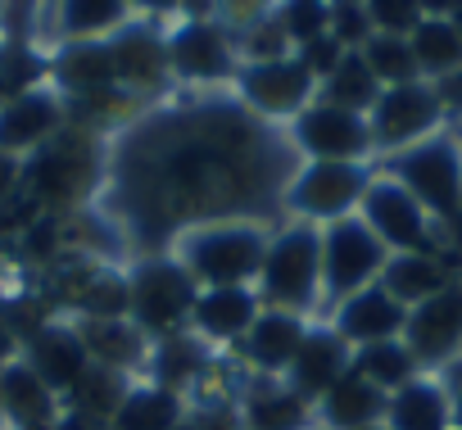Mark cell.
Masks as SVG:
<instances>
[{
	"instance_id": "6da1fadb",
	"label": "cell",
	"mask_w": 462,
	"mask_h": 430,
	"mask_svg": "<svg viewBox=\"0 0 462 430\" xmlns=\"http://www.w3.org/2000/svg\"><path fill=\"white\" fill-rule=\"evenodd\" d=\"M300 163L286 127L254 118L236 96L159 100L109 136L96 208L136 259L168 254L181 232L208 223L282 227V195Z\"/></svg>"
},
{
	"instance_id": "7a4b0ae2",
	"label": "cell",
	"mask_w": 462,
	"mask_h": 430,
	"mask_svg": "<svg viewBox=\"0 0 462 430\" xmlns=\"http://www.w3.org/2000/svg\"><path fill=\"white\" fill-rule=\"evenodd\" d=\"M105 163H109V141L82 127H64L51 145L23 159V195L37 199L42 213L73 218L91 208L105 190Z\"/></svg>"
},
{
	"instance_id": "3957f363",
	"label": "cell",
	"mask_w": 462,
	"mask_h": 430,
	"mask_svg": "<svg viewBox=\"0 0 462 430\" xmlns=\"http://www.w3.org/2000/svg\"><path fill=\"white\" fill-rule=\"evenodd\" d=\"M268 236L273 227L263 223H208V227H190L172 241V259L190 272V281L199 290H222V286H254L263 254H268Z\"/></svg>"
},
{
	"instance_id": "277c9868",
	"label": "cell",
	"mask_w": 462,
	"mask_h": 430,
	"mask_svg": "<svg viewBox=\"0 0 462 430\" xmlns=\"http://www.w3.org/2000/svg\"><path fill=\"white\" fill-rule=\"evenodd\" d=\"M254 290L263 308H282L318 322L322 317V227L309 223L273 227Z\"/></svg>"
},
{
	"instance_id": "5b68a950",
	"label": "cell",
	"mask_w": 462,
	"mask_h": 430,
	"mask_svg": "<svg viewBox=\"0 0 462 430\" xmlns=\"http://www.w3.org/2000/svg\"><path fill=\"white\" fill-rule=\"evenodd\" d=\"M376 172L394 177L435 218V227H457L462 218V136L457 132L444 127L390 159H376Z\"/></svg>"
},
{
	"instance_id": "8992f818",
	"label": "cell",
	"mask_w": 462,
	"mask_h": 430,
	"mask_svg": "<svg viewBox=\"0 0 462 430\" xmlns=\"http://www.w3.org/2000/svg\"><path fill=\"white\" fill-rule=\"evenodd\" d=\"M163 37H168L172 87H190L195 96H208L217 87L236 82L241 55H236V41H231L226 23L217 19V5H208V10L177 5V19L163 28Z\"/></svg>"
},
{
	"instance_id": "52a82bcc",
	"label": "cell",
	"mask_w": 462,
	"mask_h": 430,
	"mask_svg": "<svg viewBox=\"0 0 462 430\" xmlns=\"http://www.w3.org/2000/svg\"><path fill=\"white\" fill-rule=\"evenodd\" d=\"M127 299H132L127 317L150 340H168V335L190 331L199 286L190 281V272L172 254H141L127 268Z\"/></svg>"
},
{
	"instance_id": "ba28073f",
	"label": "cell",
	"mask_w": 462,
	"mask_h": 430,
	"mask_svg": "<svg viewBox=\"0 0 462 430\" xmlns=\"http://www.w3.org/2000/svg\"><path fill=\"white\" fill-rule=\"evenodd\" d=\"M372 177H376V163H300L282 195L286 223L331 227V223L354 218L363 208Z\"/></svg>"
},
{
	"instance_id": "9c48e42d",
	"label": "cell",
	"mask_w": 462,
	"mask_h": 430,
	"mask_svg": "<svg viewBox=\"0 0 462 430\" xmlns=\"http://www.w3.org/2000/svg\"><path fill=\"white\" fill-rule=\"evenodd\" d=\"M385 263H390V250L367 232V223L358 218V213L345 218V223L322 227V317L336 304H345L349 295L376 286Z\"/></svg>"
},
{
	"instance_id": "30bf717a",
	"label": "cell",
	"mask_w": 462,
	"mask_h": 430,
	"mask_svg": "<svg viewBox=\"0 0 462 430\" xmlns=\"http://www.w3.org/2000/svg\"><path fill=\"white\" fill-rule=\"evenodd\" d=\"M358 218L367 223V232H372L390 254H430V250H444L435 218H430V213H426L394 177H385V172L372 177Z\"/></svg>"
},
{
	"instance_id": "8fae6325",
	"label": "cell",
	"mask_w": 462,
	"mask_h": 430,
	"mask_svg": "<svg viewBox=\"0 0 462 430\" xmlns=\"http://www.w3.org/2000/svg\"><path fill=\"white\" fill-rule=\"evenodd\" d=\"M286 136L304 163H376L367 114H349L327 100H313L295 123H286Z\"/></svg>"
},
{
	"instance_id": "7c38bea8",
	"label": "cell",
	"mask_w": 462,
	"mask_h": 430,
	"mask_svg": "<svg viewBox=\"0 0 462 430\" xmlns=\"http://www.w3.org/2000/svg\"><path fill=\"white\" fill-rule=\"evenodd\" d=\"M231 96L254 118L286 127L318 100V82L300 64V55H286V59H268V64H241L236 82H231Z\"/></svg>"
},
{
	"instance_id": "4fadbf2b",
	"label": "cell",
	"mask_w": 462,
	"mask_h": 430,
	"mask_svg": "<svg viewBox=\"0 0 462 430\" xmlns=\"http://www.w3.org/2000/svg\"><path fill=\"white\" fill-rule=\"evenodd\" d=\"M109 41V55H114V78H118V91H127L136 105L145 100H163L168 87H172V69H168V37H163V23L159 19H145V14H132Z\"/></svg>"
},
{
	"instance_id": "5bb4252c",
	"label": "cell",
	"mask_w": 462,
	"mask_h": 430,
	"mask_svg": "<svg viewBox=\"0 0 462 430\" xmlns=\"http://www.w3.org/2000/svg\"><path fill=\"white\" fill-rule=\"evenodd\" d=\"M367 127H372L376 159H390V154L444 132L448 123H444V109H439V96L430 82H403V87L381 91V100L367 114Z\"/></svg>"
},
{
	"instance_id": "9a60e30c",
	"label": "cell",
	"mask_w": 462,
	"mask_h": 430,
	"mask_svg": "<svg viewBox=\"0 0 462 430\" xmlns=\"http://www.w3.org/2000/svg\"><path fill=\"white\" fill-rule=\"evenodd\" d=\"M403 344L412 349L417 367L430 376L439 367H453V358H462V277L444 286L435 299L408 308Z\"/></svg>"
},
{
	"instance_id": "2e32d148",
	"label": "cell",
	"mask_w": 462,
	"mask_h": 430,
	"mask_svg": "<svg viewBox=\"0 0 462 430\" xmlns=\"http://www.w3.org/2000/svg\"><path fill=\"white\" fill-rule=\"evenodd\" d=\"M46 82L64 96V105H91V100L127 96V91H118L109 41H64V46H51Z\"/></svg>"
},
{
	"instance_id": "e0dca14e",
	"label": "cell",
	"mask_w": 462,
	"mask_h": 430,
	"mask_svg": "<svg viewBox=\"0 0 462 430\" xmlns=\"http://www.w3.org/2000/svg\"><path fill=\"white\" fill-rule=\"evenodd\" d=\"M64 127H69V105H64V96L51 82H42V87H32V91L0 105V150L14 154V159L37 154Z\"/></svg>"
},
{
	"instance_id": "ac0fdd59",
	"label": "cell",
	"mask_w": 462,
	"mask_h": 430,
	"mask_svg": "<svg viewBox=\"0 0 462 430\" xmlns=\"http://www.w3.org/2000/svg\"><path fill=\"white\" fill-rule=\"evenodd\" d=\"M309 317H295V313H282V308H263L259 317H254V326L231 344L226 353L236 358L250 376H273V380H282L286 371H291V362H295V353H300V344H304V335H309Z\"/></svg>"
},
{
	"instance_id": "d6986e66",
	"label": "cell",
	"mask_w": 462,
	"mask_h": 430,
	"mask_svg": "<svg viewBox=\"0 0 462 430\" xmlns=\"http://www.w3.org/2000/svg\"><path fill=\"white\" fill-rule=\"evenodd\" d=\"M60 398H69L78 389V380L91 371L87 344L78 335V326L69 317H51L46 326H37L32 335H23V353H19Z\"/></svg>"
},
{
	"instance_id": "ffe728a7",
	"label": "cell",
	"mask_w": 462,
	"mask_h": 430,
	"mask_svg": "<svg viewBox=\"0 0 462 430\" xmlns=\"http://www.w3.org/2000/svg\"><path fill=\"white\" fill-rule=\"evenodd\" d=\"M322 322H331L340 331V340L349 349H367V344H385V340H403L408 326V308L376 281L358 295H349L345 304H336Z\"/></svg>"
},
{
	"instance_id": "44dd1931",
	"label": "cell",
	"mask_w": 462,
	"mask_h": 430,
	"mask_svg": "<svg viewBox=\"0 0 462 430\" xmlns=\"http://www.w3.org/2000/svg\"><path fill=\"white\" fill-rule=\"evenodd\" d=\"M349 367H354V349L340 340V331H336L331 322H313L309 335H304V344H300V353H295V362H291V371H286L282 380H286L304 403L318 407V398H322L340 376H349Z\"/></svg>"
},
{
	"instance_id": "7402d4cb",
	"label": "cell",
	"mask_w": 462,
	"mask_h": 430,
	"mask_svg": "<svg viewBox=\"0 0 462 430\" xmlns=\"http://www.w3.org/2000/svg\"><path fill=\"white\" fill-rule=\"evenodd\" d=\"M60 416H64V398L23 358L0 367V421L10 430H55Z\"/></svg>"
},
{
	"instance_id": "603a6c76",
	"label": "cell",
	"mask_w": 462,
	"mask_h": 430,
	"mask_svg": "<svg viewBox=\"0 0 462 430\" xmlns=\"http://www.w3.org/2000/svg\"><path fill=\"white\" fill-rule=\"evenodd\" d=\"M263 313V299L254 286H222V290H199L195 313H190V335H199L208 349H231Z\"/></svg>"
},
{
	"instance_id": "cb8c5ba5",
	"label": "cell",
	"mask_w": 462,
	"mask_h": 430,
	"mask_svg": "<svg viewBox=\"0 0 462 430\" xmlns=\"http://www.w3.org/2000/svg\"><path fill=\"white\" fill-rule=\"evenodd\" d=\"M217 367V349H208L199 335L181 331V335H168V340H154L150 344V362H145V380L172 389V394H195Z\"/></svg>"
},
{
	"instance_id": "d4e9b609",
	"label": "cell",
	"mask_w": 462,
	"mask_h": 430,
	"mask_svg": "<svg viewBox=\"0 0 462 430\" xmlns=\"http://www.w3.org/2000/svg\"><path fill=\"white\" fill-rule=\"evenodd\" d=\"M73 322V317H69ZM82 344H87V358L91 367H105V371H123V376H145V362H150V335L132 322V317H109V322H73Z\"/></svg>"
},
{
	"instance_id": "484cf974",
	"label": "cell",
	"mask_w": 462,
	"mask_h": 430,
	"mask_svg": "<svg viewBox=\"0 0 462 430\" xmlns=\"http://www.w3.org/2000/svg\"><path fill=\"white\" fill-rule=\"evenodd\" d=\"M241 421L245 430H313V403H304L286 380L250 376L241 389Z\"/></svg>"
},
{
	"instance_id": "4316f807",
	"label": "cell",
	"mask_w": 462,
	"mask_h": 430,
	"mask_svg": "<svg viewBox=\"0 0 462 430\" xmlns=\"http://www.w3.org/2000/svg\"><path fill=\"white\" fill-rule=\"evenodd\" d=\"M462 272L453 268L448 250H430V254H390L385 272H381V286L403 304V308H417L426 299H435L444 286H453Z\"/></svg>"
},
{
	"instance_id": "83f0119b",
	"label": "cell",
	"mask_w": 462,
	"mask_h": 430,
	"mask_svg": "<svg viewBox=\"0 0 462 430\" xmlns=\"http://www.w3.org/2000/svg\"><path fill=\"white\" fill-rule=\"evenodd\" d=\"M385 403H390V394H381L372 380H363V376L349 367V376H340V380L318 398L313 421H318L322 430H363V425L385 421Z\"/></svg>"
},
{
	"instance_id": "f1b7e54d",
	"label": "cell",
	"mask_w": 462,
	"mask_h": 430,
	"mask_svg": "<svg viewBox=\"0 0 462 430\" xmlns=\"http://www.w3.org/2000/svg\"><path fill=\"white\" fill-rule=\"evenodd\" d=\"M385 425L390 430H453V394L444 380H435L430 371L408 380L403 389L390 394L385 403Z\"/></svg>"
},
{
	"instance_id": "f546056e",
	"label": "cell",
	"mask_w": 462,
	"mask_h": 430,
	"mask_svg": "<svg viewBox=\"0 0 462 430\" xmlns=\"http://www.w3.org/2000/svg\"><path fill=\"white\" fill-rule=\"evenodd\" d=\"M136 10L123 5V0H64L46 14L51 32H55V46L64 41H105L114 37Z\"/></svg>"
},
{
	"instance_id": "4dcf8cb0",
	"label": "cell",
	"mask_w": 462,
	"mask_h": 430,
	"mask_svg": "<svg viewBox=\"0 0 462 430\" xmlns=\"http://www.w3.org/2000/svg\"><path fill=\"white\" fill-rule=\"evenodd\" d=\"M408 46H412V59H417L421 82H439V78H448V73L462 69V32L453 28V19H448L444 5H426V19L408 37Z\"/></svg>"
},
{
	"instance_id": "1f68e13d",
	"label": "cell",
	"mask_w": 462,
	"mask_h": 430,
	"mask_svg": "<svg viewBox=\"0 0 462 430\" xmlns=\"http://www.w3.org/2000/svg\"><path fill=\"white\" fill-rule=\"evenodd\" d=\"M132 376H123V371H105V367H91L82 380H78V389L64 398V412H73V416H82L87 425H100V430H109L114 425V416H118V407H123V398L132 394Z\"/></svg>"
},
{
	"instance_id": "d6a6232c",
	"label": "cell",
	"mask_w": 462,
	"mask_h": 430,
	"mask_svg": "<svg viewBox=\"0 0 462 430\" xmlns=\"http://www.w3.org/2000/svg\"><path fill=\"white\" fill-rule=\"evenodd\" d=\"M186 403L190 398H181L154 380H136L109 430H177V421L186 416Z\"/></svg>"
},
{
	"instance_id": "836d02e7",
	"label": "cell",
	"mask_w": 462,
	"mask_h": 430,
	"mask_svg": "<svg viewBox=\"0 0 462 430\" xmlns=\"http://www.w3.org/2000/svg\"><path fill=\"white\" fill-rule=\"evenodd\" d=\"M354 371H358L363 380H372L381 394H394V389H403L408 380L426 376V371L417 367V358H412V349H408L403 340H385V344L354 349Z\"/></svg>"
},
{
	"instance_id": "e575fe53",
	"label": "cell",
	"mask_w": 462,
	"mask_h": 430,
	"mask_svg": "<svg viewBox=\"0 0 462 430\" xmlns=\"http://www.w3.org/2000/svg\"><path fill=\"white\" fill-rule=\"evenodd\" d=\"M318 100L340 105V109H349V114H372V105L381 100V82L372 78V69L363 64V55L349 50V55L340 59V69L318 87Z\"/></svg>"
},
{
	"instance_id": "d590c367",
	"label": "cell",
	"mask_w": 462,
	"mask_h": 430,
	"mask_svg": "<svg viewBox=\"0 0 462 430\" xmlns=\"http://www.w3.org/2000/svg\"><path fill=\"white\" fill-rule=\"evenodd\" d=\"M358 55H363V64L372 69V78L381 82V91H385V87H403V82H421L408 37H385V32H372V37H367V46H363Z\"/></svg>"
},
{
	"instance_id": "8d00e7d4",
	"label": "cell",
	"mask_w": 462,
	"mask_h": 430,
	"mask_svg": "<svg viewBox=\"0 0 462 430\" xmlns=\"http://www.w3.org/2000/svg\"><path fill=\"white\" fill-rule=\"evenodd\" d=\"M273 19L286 32L291 50H300V46L327 37V28H331V0H286V5H273Z\"/></svg>"
},
{
	"instance_id": "74e56055",
	"label": "cell",
	"mask_w": 462,
	"mask_h": 430,
	"mask_svg": "<svg viewBox=\"0 0 462 430\" xmlns=\"http://www.w3.org/2000/svg\"><path fill=\"white\" fill-rule=\"evenodd\" d=\"M367 19H372V32L412 37L417 23L426 19V5L421 0H367Z\"/></svg>"
},
{
	"instance_id": "f35d334b",
	"label": "cell",
	"mask_w": 462,
	"mask_h": 430,
	"mask_svg": "<svg viewBox=\"0 0 462 430\" xmlns=\"http://www.w3.org/2000/svg\"><path fill=\"white\" fill-rule=\"evenodd\" d=\"M177 430H245L241 403L236 398H199V403H186V416L177 421Z\"/></svg>"
},
{
	"instance_id": "ab89813d",
	"label": "cell",
	"mask_w": 462,
	"mask_h": 430,
	"mask_svg": "<svg viewBox=\"0 0 462 430\" xmlns=\"http://www.w3.org/2000/svg\"><path fill=\"white\" fill-rule=\"evenodd\" d=\"M345 50H363L367 37H372V19H367V5L358 0H331V28H327Z\"/></svg>"
},
{
	"instance_id": "60d3db41",
	"label": "cell",
	"mask_w": 462,
	"mask_h": 430,
	"mask_svg": "<svg viewBox=\"0 0 462 430\" xmlns=\"http://www.w3.org/2000/svg\"><path fill=\"white\" fill-rule=\"evenodd\" d=\"M295 55H300V64H304V69L313 73V82L322 87V82H327V78H331V73L340 69V59H345L349 50H345V46H340V41H336V37L327 32V37H318V41L300 46Z\"/></svg>"
},
{
	"instance_id": "b9f144b4",
	"label": "cell",
	"mask_w": 462,
	"mask_h": 430,
	"mask_svg": "<svg viewBox=\"0 0 462 430\" xmlns=\"http://www.w3.org/2000/svg\"><path fill=\"white\" fill-rule=\"evenodd\" d=\"M430 87H435V96H439L444 123H457V127H462V69L448 73V78H439V82H430Z\"/></svg>"
},
{
	"instance_id": "7bdbcfd3",
	"label": "cell",
	"mask_w": 462,
	"mask_h": 430,
	"mask_svg": "<svg viewBox=\"0 0 462 430\" xmlns=\"http://www.w3.org/2000/svg\"><path fill=\"white\" fill-rule=\"evenodd\" d=\"M19 353H23V340H19V326H14V317H10L5 295H0V367L14 362Z\"/></svg>"
},
{
	"instance_id": "ee69618b",
	"label": "cell",
	"mask_w": 462,
	"mask_h": 430,
	"mask_svg": "<svg viewBox=\"0 0 462 430\" xmlns=\"http://www.w3.org/2000/svg\"><path fill=\"white\" fill-rule=\"evenodd\" d=\"M19 190H23V159L0 150V208H5Z\"/></svg>"
},
{
	"instance_id": "f6af8a7d",
	"label": "cell",
	"mask_w": 462,
	"mask_h": 430,
	"mask_svg": "<svg viewBox=\"0 0 462 430\" xmlns=\"http://www.w3.org/2000/svg\"><path fill=\"white\" fill-rule=\"evenodd\" d=\"M363 430H390V425H385V421H376V425H363Z\"/></svg>"
},
{
	"instance_id": "bcb514c9",
	"label": "cell",
	"mask_w": 462,
	"mask_h": 430,
	"mask_svg": "<svg viewBox=\"0 0 462 430\" xmlns=\"http://www.w3.org/2000/svg\"><path fill=\"white\" fill-rule=\"evenodd\" d=\"M457 227H462V218H457Z\"/></svg>"
},
{
	"instance_id": "7dc6e473",
	"label": "cell",
	"mask_w": 462,
	"mask_h": 430,
	"mask_svg": "<svg viewBox=\"0 0 462 430\" xmlns=\"http://www.w3.org/2000/svg\"><path fill=\"white\" fill-rule=\"evenodd\" d=\"M313 430H322V425H313Z\"/></svg>"
}]
</instances>
